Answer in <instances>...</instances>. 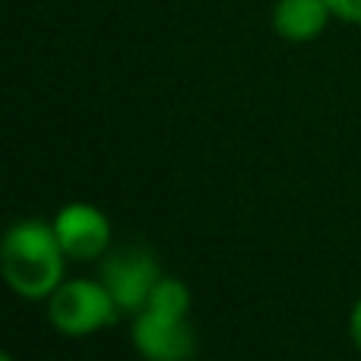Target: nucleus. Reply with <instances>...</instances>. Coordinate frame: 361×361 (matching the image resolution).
<instances>
[{"instance_id":"obj_1","label":"nucleus","mask_w":361,"mask_h":361,"mask_svg":"<svg viewBox=\"0 0 361 361\" xmlns=\"http://www.w3.org/2000/svg\"><path fill=\"white\" fill-rule=\"evenodd\" d=\"M63 254L57 231L44 219H19L0 241L4 282L25 301H48L63 282Z\"/></svg>"},{"instance_id":"obj_2","label":"nucleus","mask_w":361,"mask_h":361,"mask_svg":"<svg viewBox=\"0 0 361 361\" xmlns=\"http://www.w3.org/2000/svg\"><path fill=\"white\" fill-rule=\"evenodd\" d=\"M133 349L143 361H190L197 333L190 324V288L175 276H162L149 301L133 314Z\"/></svg>"},{"instance_id":"obj_3","label":"nucleus","mask_w":361,"mask_h":361,"mask_svg":"<svg viewBox=\"0 0 361 361\" xmlns=\"http://www.w3.org/2000/svg\"><path fill=\"white\" fill-rule=\"evenodd\" d=\"M121 307L102 279H70L48 298V320L63 336H92L118 320Z\"/></svg>"},{"instance_id":"obj_4","label":"nucleus","mask_w":361,"mask_h":361,"mask_svg":"<svg viewBox=\"0 0 361 361\" xmlns=\"http://www.w3.org/2000/svg\"><path fill=\"white\" fill-rule=\"evenodd\" d=\"M99 279L108 286L111 298L118 301L121 314H137L149 301L152 288L162 279V269L152 250L146 247H121L102 257Z\"/></svg>"},{"instance_id":"obj_5","label":"nucleus","mask_w":361,"mask_h":361,"mask_svg":"<svg viewBox=\"0 0 361 361\" xmlns=\"http://www.w3.org/2000/svg\"><path fill=\"white\" fill-rule=\"evenodd\" d=\"M67 260H102L111 244V222L92 203H67L51 219Z\"/></svg>"},{"instance_id":"obj_6","label":"nucleus","mask_w":361,"mask_h":361,"mask_svg":"<svg viewBox=\"0 0 361 361\" xmlns=\"http://www.w3.org/2000/svg\"><path fill=\"white\" fill-rule=\"evenodd\" d=\"M333 10L326 0H276L273 29L286 42H314L324 35Z\"/></svg>"},{"instance_id":"obj_7","label":"nucleus","mask_w":361,"mask_h":361,"mask_svg":"<svg viewBox=\"0 0 361 361\" xmlns=\"http://www.w3.org/2000/svg\"><path fill=\"white\" fill-rule=\"evenodd\" d=\"M326 4H330V10L336 19L361 25V0H326Z\"/></svg>"},{"instance_id":"obj_8","label":"nucleus","mask_w":361,"mask_h":361,"mask_svg":"<svg viewBox=\"0 0 361 361\" xmlns=\"http://www.w3.org/2000/svg\"><path fill=\"white\" fill-rule=\"evenodd\" d=\"M349 336L355 343V349L361 352V298L352 305V314H349Z\"/></svg>"},{"instance_id":"obj_9","label":"nucleus","mask_w":361,"mask_h":361,"mask_svg":"<svg viewBox=\"0 0 361 361\" xmlns=\"http://www.w3.org/2000/svg\"><path fill=\"white\" fill-rule=\"evenodd\" d=\"M0 361H13V355H0Z\"/></svg>"}]
</instances>
